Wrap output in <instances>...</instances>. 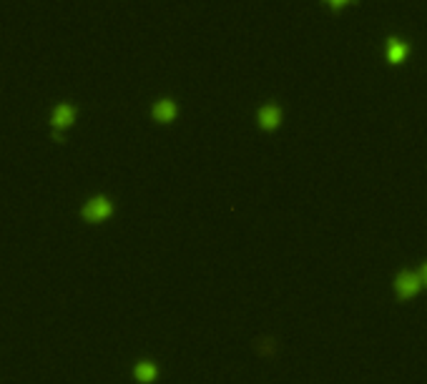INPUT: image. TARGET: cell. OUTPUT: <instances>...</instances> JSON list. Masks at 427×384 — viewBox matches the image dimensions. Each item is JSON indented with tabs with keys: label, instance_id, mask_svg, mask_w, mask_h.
I'll list each match as a JSON object with an SVG mask.
<instances>
[{
	"label": "cell",
	"instance_id": "5",
	"mask_svg": "<svg viewBox=\"0 0 427 384\" xmlns=\"http://www.w3.org/2000/svg\"><path fill=\"white\" fill-rule=\"evenodd\" d=\"M153 118H156V121H164V124L173 121V118H176V103H173L171 98L156 101L153 103Z\"/></svg>",
	"mask_w": 427,
	"mask_h": 384
},
{
	"label": "cell",
	"instance_id": "7",
	"mask_svg": "<svg viewBox=\"0 0 427 384\" xmlns=\"http://www.w3.org/2000/svg\"><path fill=\"white\" fill-rule=\"evenodd\" d=\"M156 374H159V369H156L151 362L136 364V379H138V382H153V379H156Z\"/></svg>",
	"mask_w": 427,
	"mask_h": 384
},
{
	"label": "cell",
	"instance_id": "1",
	"mask_svg": "<svg viewBox=\"0 0 427 384\" xmlns=\"http://www.w3.org/2000/svg\"><path fill=\"white\" fill-rule=\"evenodd\" d=\"M111 211H113L111 201L104 199V196H96V199H91L88 204L83 206V219L86 221H104L111 216Z\"/></svg>",
	"mask_w": 427,
	"mask_h": 384
},
{
	"label": "cell",
	"instance_id": "8",
	"mask_svg": "<svg viewBox=\"0 0 427 384\" xmlns=\"http://www.w3.org/2000/svg\"><path fill=\"white\" fill-rule=\"evenodd\" d=\"M327 6L332 8V10H339V8H345V6H350V3H357V0H324Z\"/></svg>",
	"mask_w": 427,
	"mask_h": 384
},
{
	"label": "cell",
	"instance_id": "4",
	"mask_svg": "<svg viewBox=\"0 0 427 384\" xmlns=\"http://www.w3.org/2000/svg\"><path fill=\"white\" fill-rule=\"evenodd\" d=\"M420 284H422L420 274L405 271V274L397 276V284H395V289H397V294H400V296H412V294H417Z\"/></svg>",
	"mask_w": 427,
	"mask_h": 384
},
{
	"label": "cell",
	"instance_id": "9",
	"mask_svg": "<svg viewBox=\"0 0 427 384\" xmlns=\"http://www.w3.org/2000/svg\"><path fill=\"white\" fill-rule=\"evenodd\" d=\"M420 279H422V282L427 284V264H425V267L420 269Z\"/></svg>",
	"mask_w": 427,
	"mask_h": 384
},
{
	"label": "cell",
	"instance_id": "3",
	"mask_svg": "<svg viewBox=\"0 0 427 384\" xmlns=\"http://www.w3.org/2000/svg\"><path fill=\"white\" fill-rule=\"evenodd\" d=\"M279 124H282V111H279V106L267 103V106L259 108V126H262L264 131H274Z\"/></svg>",
	"mask_w": 427,
	"mask_h": 384
},
{
	"label": "cell",
	"instance_id": "6",
	"mask_svg": "<svg viewBox=\"0 0 427 384\" xmlns=\"http://www.w3.org/2000/svg\"><path fill=\"white\" fill-rule=\"evenodd\" d=\"M73 116H76V108L68 106V103H61V106H55V111H53V126L55 128H63V126L73 124Z\"/></svg>",
	"mask_w": 427,
	"mask_h": 384
},
{
	"label": "cell",
	"instance_id": "2",
	"mask_svg": "<svg viewBox=\"0 0 427 384\" xmlns=\"http://www.w3.org/2000/svg\"><path fill=\"white\" fill-rule=\"evenodd\" d=\"M410 55V43L402 41V38H387L385 43V58L390 63H402Z\"/></svg>",
	"mask_w": 427,
	"mask_h": 384
}]
</instances>
